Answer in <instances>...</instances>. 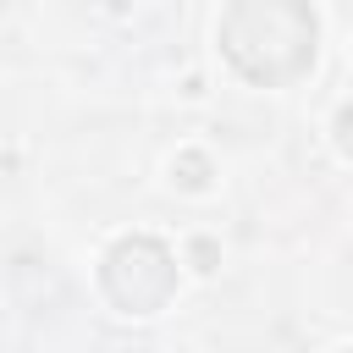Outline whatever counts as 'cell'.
I'll use <instances>...</instances> for the list:
<instances>
[{"label": "cell", "instance_id": "cell-5", "mask_svg": "<svg viewBox=\"0 0 353 353\" xmlns=\"http://www.w3.org/2000/svg\"><path fill=\"white\" fill-rule=\"evenodd\" d=\"M210 259H215V248H210V243H193V270H215Z\"/></svg>", "mask_w": 353, "mask_h": 353}, {"label": "cell", "instance_id": "cell-3", "mask_svg": "<svg viewBox=\"0 0 353 353\" xmlns=\"http://www.w3.org/2000/svg\"><path fill=\"white\" fill-rule=\"evenodd\" d=\"M171 182H182V188H193V193L210 188V160H204V154H182V160L171 165Z\"/></svg>", "mask_w": 353, "mask_h": 353}, {"label": "cell", "instance_id": "cell-4", "mask_svg": "<svg viewBox=\"0 0 353 353\" xmlns=\"http://www.w3.org/2000/svg\"><path fill=\"white\" fill-rule=\"evenodd\" d=\"M336 149L353 160V105H342V110H336Z\"/></svg>", "mask_w": 353, "mask_h": 353}, {"label": "cell", "instance_id": "cell-2", "mask_svg": "<svg viewBox=\"0 0 353 353\" xmlns=\"http://www.w3.org/2000/svg\"><path fill=\"white\" fill-rule=\"evenodd\" d=\"M99 281L121 314H160L176 292V259L160 237H121L105 254Z\"/></svg>", "mask_w": 353, "mask_h": 353}, {"label": "cell", "instance_id": "cell-1", "mask_svg": "<svg viewBox=\"0 0 353 353\" xmlns=\"http://www.w3.org/2000/svg\"><path fill=\"white\" fill-rule=\"evenodd\" d=\"M221 50L248 83H292L314 66L309 0H232L221 17Z\"/></svg>", "mask_w": 353, "mask_h": 353}]
</instances>
